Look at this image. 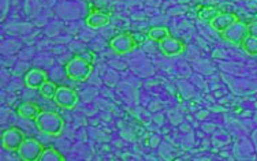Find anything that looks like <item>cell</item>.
Listing matches in <instances>:
<instances>
[{
    "label": "cell",
    "instance_id": "cell-14",
    "mask_svg": "<svg viewBox=\"0 0 257 161\" xmlns=\"http://www.w3.org/2000/svg\"><path fill=\"white\" fill-rule=\"evenodd\" d=\"M148 37L149 40H154V41H158V43H160V41H163L164 39H167V37H170V30L166 28V26H154V28H151V29L148 30Z\"/></svg>",
    "mask_w": 257,
    "mask_h": 161
},
{
    "label": "cell",
    "instance_id": "cell-11",
    "mask_svg": "<svg viewBox=\"0 0 257 161\" xmlns=\"http://www.w3.org/2000/svg\"><path fill=\"white\" fill-rule=\"evenodd\" d=\"M85 22L92 29H100V28H104L109 24V15L107 13H103V11H92L86 17Z\"/></svg>",
    "mask_w": 257,
    "mask_h": 161
},
{
    "label": "cell",
    "instance_id": "cell-4",
    "mask_svg": "<svg viewBox=\"0 0 257 161\" xmlns=\"http://www.w3.org/2000/svg\"><path fill=\"white\" fill-rule=\"evenodd\" d=\"M222 36L223 39L228 41L230 44L241 45L243 40L249 36V25L242 22V21H237L231 26H228L224 32H222Z\"/></svg>",
    "mask_w": 257,
    "mask_h": 161
},
{
    "label": "cell",
    "instance_id": "cell-16",
    "mask_svg": "<svg viewBox=\"0 0 257 161\" xmlns=\"http://www.w3.org/2000/svg\"><path fill=\"white\" fill-rule=\"evenodd\" d=\"M40 161H64V157L55 147H47L43 151Z\"/></svg>",
    "mask_w": 257,
    "mask_h": 161
},
{
    "label": "cell",
    "instance_id": "cell-15",
    "mask_svg": "<svg viewBox=\"0 0 257 161\" xmlns=\"http://www.w3.org/2000/svg\"><path fill=\"white\" fill-rule=\"evenodd\" d=\"M58 85L54 82H51V81H45L43 85H41V88L39 89L40 93H41V96L44 98H48V100H54L55 96H56V92H58Z\"/></svg>",
    "mask_w": 257,
    "mask_h": 161
},
{
    "label": "cell",
    "instance_id": "cell-10",
    "mask_svg": "<svg viewBox=\"0 0 257 161\" xmlns=\"http://www.w3.org/2000/svg\"><path fill=\"white\" fill-rule=\"evenodd\" d=\"M238 17L234 13H220V14L215 18V20L211 22V26H212L213 30H216V32H219V33H222V32H224V30L227 29L228 26H231L234 22H237Z\"/></svg>",
    "mask_w": 257,
    "mask_h": 161
},
{
    "label": "cell",
    "instance_id": "cell-19",
    "mask_svg": "<svg viewBox=\"0 0 257 161\" xmlns=\"http://www.w3.org/2000/svg\"><path fill=\"white\" fill-rule=\"evenodd\" d=\"M249 35L253 36V37H257V21L249 24Z\"/></svg>",
    "mask_w": 257,
    "mask_h": 161
},
{
    "label": "cell",
    "instance_id": "cell-1",
    "mask_svg": "<svg viewBox=\"0 0 257 161\" xmlns=\"http://www.w3.org/2000/svg\"><path fill=\"white\" fill-rule=\"evenodd\" d=\"M92 62H93V56L89 52H85V54L71 58L64 66L66 75L71 81L84 82L92 73Z\"/></svg>",
    "mask_w": 257,
    "mask_h": 161
},
{
    "label": "cell",
    "instance_id": "cell-6",
    "mask_svg": "<svg viewBox=\"0 0 257 161\" xmlns=\"http://www.w3.org/2000/svg\"><path fill=\"white\" fill-rule=\"evenodd\" d=\"M54 101L64 109H73L78 103V94L74 89L67 88V86H59Z\"/></svg>",
    "mask_w": 257,
    "mask_h": 161
},
{
    "label": "cell",
    "instance_id": "cell-5",
    "mask_svg": "<svg viewBox=\"0 0 257 161\" xmlns=\"http://www.w3.org/2000/svg\"><path fill=\"white\" fill-rule=\"evenodd\" d=\"M25 132L22 131L21 128L10 127L2 134V146L9 151L18 150L21 145H22V142L25 141Z\"/></svg>",
    "mask_w": 257,
    "mask_h": 161
},
{
    "label": "cell",
    "instance_id": "cell-3",
    "mask_svg": "<svg viewBox=\"0 0 257 161\" xmlns=\"http://www.w3.org/2000/svg\"><path fill=\"white\" fill-rule=\"evenodd\" d=\"M44 151V147L41 145V142L37 141L36 138L26 137L25 141L22 142L20 149L17 150L20 158L25 161H37L41 158V154Z\"/></svg>",
    "mask_w": 257,
    "mask_h": 161
},
{
    "label": "cell",
    "instance_id": "cell-7",
    "mask_svg": "<svg viewBox=\"0 0 257 161\" xmlns=\"http://www.w3.org/2000/svg\"><path fill=\"white\" fill-rule=\"evenodd\" d=\"M109 47L114 51L115 54L123 55L127 52H132L136 48L134 40L132 37V33H120V35L115 36L109 41Z\"/></svg>",
    "mask_w": 257,
    "mask_h": 161
},
{
    "label": "cell",
    "instance_id": "cell-17",
    "mask_svg": "<svg viewBox=\"0 0 257 161\" xmlns=\"http://www.w3.org/2000/svg\"><path fill=\"white\" fill-rule=\"evenodd\" d=\"M241 47H242L243 51H245L247 55L257 56V37H253V36L249 35L246 39L243 40V43L241 44Z\"/></svg>",
    "mask_w": 257,
    "mask_h": 161
},
{
    "label": "cell",
    "instance_id": "cell-2",
    "mask_svg": "<svg viewBox=\"0 0 257 161\" xmlns=\"http://www.w3.org/2000/svg\"><path fill=\"white\" fill-rule=\"evenodd\" d=\"M35 123L39 131L51 135V137H58L63 131V117L54 111H41L39 116L36 117Z\"/></svg>",
    "mask_w": 257,
    "mask_h": 161
},
{
    "label": "cell",
    "instance_id": "cell-13",
    "mask_svg": "<svg viewBox=\"0 0 257 161\" xmlns=\"http://www.w3.org/2000/svg\"><path fill=\"white\" fill-rule=\"evenodd\" d=\"M220 13H222V11L219 10L216 6H204V7H201V9L198 10L197 18L200 21H203V22L211 24Z\"/></svg>",
    "mask_w": 257,
    "mask_h": 161
},
{
    "label": "cell",
    "instance_id": "cell-8",
    "mask_svg": "<svg viewBox=\"0 0 257 161\" xmlns=\"http://www.w3.org/2000/svg\"><path fill=\"white\" fill-rule=\"evenodd\" d=\"M159 47H160V51L166 56H178V55L182 54L183 49H185V44L182 41L175 39V37H171V36L164 39L163 41H160Z\"/></svg>",
    "mask_w": 257,
    "mask_h": 161
},
{
    "label": "cell",
    "instance_id": "cell-9",
    "mask_svg": "<svg viewBox=\"0 0 257 161\" xmlns=\"http://www.w3.org/2000/svg\"><path fill=\"white\" fill-rule=\"evenodd\" d=\"M24 81H25V85L29 89H40L41 85L48 79H47V73L45 71L40 69H32L25 74Z\"/></svg>",
    "mask_w": 257,
    "mask_h": 161
},
{
    "label": "cell",
    "instance_id": "cell-12",
    "mask_svg": "<svg viewBox=\"0 0 257 161\" xmlns=\"http://www.w3.org/2000/svg\"><path fill=\"white\" fill-rule=\"evenodd\" d=\"M40 112H41V109L39 105L35 103H29V101L18 104V107H17L18 116L28 119V120H36V117L39 116Z\"/></svg>",
    "mask_w": 257,
    "mask_h": 161
},
{
    "label": "cell",
    "instance_id": "cell-18",
    "mask_svg": "<svg viewBox=\"0 0 257 161\" xmlns=\"http://www.w3.org/2000/svg\"><path fill=\"white\" fill-rule=\"evenodd\" d=\"M132 37H133L134 44H136V47L145 44V41L149 39L147 33H132Z\"/></svg>",
    "mask_w": 257,
    "mask_h": 161
}]
</instances>
